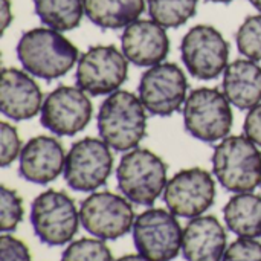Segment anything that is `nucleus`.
Masks as SVG:
<instances>
[{
	"mask_svg": "<svg viewBox=\"0 0 261 261\" xmlns=\"http://www.w3.org/2000/svg\"><path fill=\"white\" fill-rule=\"evenodd\" d=\"M17 57L28 73L43 80L64 76L80 60L78 47L50 28L26 31L17 43Z\"/></svg>",
	"mask_w": 261,
	"mask_h": 261,
	"instance_id": "f257e3e1",
	"label": "nucleus"
},
{
	"mask_svg": "<svg viewBox=\"0 0 261 261\" xmlns=\"http://www.w3.org/2000/svg\"><path fill=\"white\" fill-rule=\"evenodd\" d=\"M99 138L116 151H130L147 135V110L132 92L116 90L101 104L98 112Z\"/></svg>",
	"mask_w": 261,
	"mask_h": 261,
	"instance_id": "f03ea898",
	"label": "nucleus"
},
{
	"mask_svg": "<svg viewBox=\"0 0 261 261\" xmlns=\"http://www.w3.org/2000/svg\"><path fill=\"white\" fill-rule=\"evenodd\" d=\"M213 171L231 193H252L261 185V151L246 136H228L216 145Z\"/></svg>",
	"mask_w": 261,
	"mask_h": 261,
	"instance_id": "7ed1b4c3",
	"label": "nucleus"
},
{
	"mask_svg": "<svg viewBox=\"0 0 261 261\" xmlns=\"http://www.w3.org/2000/svg\"><path fill=\"white\" fill-rule=\"evenodd\" d=\"M116 179L125 199L141 206H151L168 184L167 164L151 150L136 147L122 156Z\"/></svg>",
	"mask_w": 261,
	"mask_h": 261,
	"instance_id": "20e7f679",
	"label": "nucleus"
},
{
	"mask_svg": "<svg viewBox=\"0 0 261 261\" xmlns=\"http://www.w3.org/2000/svg\"><path fill=\"white\" fill-rule=\"evenodd\" d=\"M234 115L229 99L216 87L193 90L184 104L185 130L202 142H217L229 136Z\"/></svg>",
	"mask_w": 261,
	"mask_h": 261,
	"instance_id": "39448f33",
	"label": "nucleus"
},
{
	"mask_svg": "<svg viewBox=\"0 0 261 261\" xmlns=\"http://www.w3.org/2000/svg\"><path fill=\"white\" fill-rule=\"evenodd\" d=\"M31 223L38 240L47 246H63L78 232L80 210L66 193L47 190L31 205Z\"/></svg>",
	"mask_w": 261,
	"mask_h": 261,
	"instance_id": "423d86ee",
	"label": "nucleus"
},
{
	"mask_svg": "<svg viewBox=\"0 0 261 261\" xmlns=\"http://www.w3.org/2000/svg\"><path fill=\"white\" fill-rule=\"evenodd\" d=\"M128 60L113 44L89 47L76 63L75 83L90 96L110 95L127 80Z\"/></svg>",
	"mask_w": 261,
	"mask_h": 261,
	"instance_id": "0eeeda50",
	"label": "nucleus"
},
{
	"mask_svg": "<svg viewBox=\"0 0 261 261\" xmlns=\"http://www.w3.org/2000/svg\"><path fill=\"white\" fill-rule=\"evenodd\" d=\"M132 232L138 252L150 261H173L182 252L184 231L171 211L150 208L141 213Z\"/></svg>",
	"mask_w": 261,
	"mask_h": 261,
	"instance_id": "6e6552de",
	"label": "nucleus"
},
{
	"mask_svg": "<svg viewBox=\"0 0 261 261\" xmlns=\"http://www.w3.org/2000/svg\"><path fill=\"white\" fill-rule=\"evenodd\" d=\"M80 220L90 236L101 240H118L133 229L136 217L128 199L99 191L81 202Z\"/></svg>",
	"mask_w": 261,
	"mask_h": 261,
	"instance_id": "1a4fd4ad",
	"label": "nucleus"
},
{
	"mask_svg": "<svg viewBox=\"0 0 261 261\" xmlns=\"http://www.w3.org/2000/svg\"><path fill=\"white\" fill-rule=\"evenodd\" d=\"M113 170V154L110 147L98 138H84L76 141L64 165V180L80 193H90L106 185Z\"/></svg>",
	"mask_w": 261,
	"mask_h": 261,
	"instance_id": "9d476101",
	"label": "nucleus"
},
{
	"mask_svg": "<svg viewBox=\"0 0 261 261\" xmlns=\"http://www.w3.org/2000/svg\"><path fill=\"white\" fill-rule=\"evenodd\" d=\"M180 57L194 78L214 80L229 64V44L214 26L197 24L184 35Z\"/></svg>",
	"mask_w": 261,
	"mask_h": 261,
	"instance_id": "9b49d317",
	"label": "nucleus"
},
{
	"mask_svg": "<svg viewBox=\"0 0 261 261\" xmlns=\"http://www.w3.org/2000/svg\"><path fill=\"white\" fill-rule=\"evenodd\" d=\"M138 92L148 113L165 118L185 104L188 81L176 63H161L142 73Z\"/></svg>",
	"mask_w": 261,
	"mask_h": 261,
	"instance_id": "f8f14e48",
	"label": "nucleus"
},
{
	"mask_svg": "<svg viewBox=\"0 0 261 261\" xmlns=\"http://www.w3.org/2000/svg\"><path fill=\"white\" fill-rule=\"evenodd\" d=\"M93 106L78 86H60L43 101L40 121L57 136H73L83 132L92 119Z\"/></svg>",
	"mask_w": 261,
	"mask_h": 261,
	"instance_id": "ddd939ff",
	"label": "nucleus"
},
{
	"mask_svg": "<svg viewBox=\"0 0 261 261\" xmlns=\"http://www.w3.org/2000/svg\"><path fill=\"white\" fill-rule=\"evenodd\" d=\"M216 200V184L203 168L177 171L167 184L164 202L176 217L194 219L208 211Z\"/></svg>",
	"mask_w": 261,
	"mask_h": 261,
	"instance_id": "4468645a",
	"label": "nucleus"
},
{
	"mask_svg": "<svg viewBox=\"0 0 261 261\" xmlns=\"http://www.w3.org/2000/svg\"><path fill=\"white\" fill-rule=\"evenodd\" d=\"M66 153L63 144L52 136H35L21 148L18 158L20 176L37 185H47L64 173Z\"/></svg>",
	"mask_w": 261,
	"mask_h": 261,
	"instance_id": "2eb2a0df",
	"label": "nucleus"
},
{
	"mask_svg": "<svg viewBox=\"0 0 261 261\" xmlns=\"http://www.w3.org/2000/svg\"><path fill=\"white\" fill-rule=\"evenodd\" d=\"M121 50L130 63L151 67L164 63L170 52V40L165 28L154 20H136L124 29Z\"/></svg>",
	"mask_w": 261,
	"mask_h": 261,
	"instance_id": "dca6fc26",
	"label": "nucleus"
},
{
	"mask_svg": "<svg viewBox=\"0 0 261 261\" xmlns=\"http://www.w3.org/2000/svg\"><path fill=\"white\" fill-rule=\"evenodd\" d=\"M43 93L31 73L5 67L0 81V110L12 121H26L41 112Z\"/></svg>",
	"mask_w": 261,
	"mask_h": 261,
	"instance_id": "f3484780",
	"label": "nucleus"
},
{
	"mask_svg": "<svg viewBox=\"0 0 261 261\" xmlns=\"http://www.w3.org/2000/svg\"><path fill=\"white\" fill-rule=\"evenodd\" d=\"M226 252V232L214 216L190 219L184 229L182 255L187 261H222Z\"/></svg>",
	"mask_w": 261,
	"mask_h": 261,
	"instance_id": "a211bd4d",
	"label": "nucleus"
},
{
	"mask_svg": "<svg viewBox=\"0 0 261 261\" xmlns=\"http://www.w3.org/2000/svg\"><path fill=\"white\" fill-rule=\"evenodd\" d=\"M223 93L232 106L251 110L261 102V66L249 58H239L223 72Z\"/></svg>",
	"mask_w": 261,
	"mask_h": 261,
	"instance_id": "6ab92c4d",
	"label": "nucleus"
},
{
	"mask_svg": "<svg viewBox=\"0 0 261 261\" xmlns=\"http://www.w3.org/2000/svg\"><path fill=\"white\" fill-rule=\"evenodd\" d=\"M86 17L101 29H121L139 20L145 0H83Z\"/></svg>",
	"mask_w": 261,
	"mask_h": 261,
	"instance_id": "aec40b11",
	"label": "nucleus"
},
{
	"mask_svg": "<svg viewBox=\"0 0 261 261\" xmlns=\"http://www.w3.org/2000/svg\"><path fill=\"white\" fill-rule=\"evenodd\" d=\"M223 219L231 232L243 239L261 237V196L239 193L223 208Z\"/></svg>",
	"mask_w": 261,
	"mask_h": 261,
	"instance_id": "412c9836",
	"label": "nucleus"
},
{
	"mask_svg": "<svg viewBox=\"0 0 261 261\" xmlns=\"http://www.w3.org/2000/svg\"><path fill=\"white\" fill-rule=\"evenodd\" d=\"M34 8L41 23L60 32L78 28L84 15L83 0H34Z\"/></svg>",
	"mask_w": 261,
	"mask_h": 261,
	"instance_id": "4be33fe9",
	"label": "nucleus"
},
{
	"mask_svg": "<svg viewBox=\"0 0 261 261\" xmlns=\"http://www.w3.org/2000/svg\"><path fill=\"white\" fill-rule=\"evenodd\" d=\"M199 0H148L151 20L164 28H179L197 12Z\"/></svg>",
	"mask_w": 261,
	"mask_h": 261,
	"instance_id": "5701e85b",
	"label": "nucleus"
},
{
	"mask_svg": "<svg viewBox=\"0 0 261 261\" xmlns=\"http://www.w3.org/2000/svg\"><path fill=\"white\" fill-rule=\"evenodd\" d=\"M60 261H113V255L104 240L80 239L64 249Z\"/></svg>",
	"mask_w": 261,
	"mask_h": 261,
	"instance_id": "b1692460",
	"label": "nucleus"
},
{
	"mask_svg": "<svg viewBox=\"0 0 261 261\" xmlns=\"http://www.w3.org/2000/svg\"><path fill=\"white\" fill-rule=\"evenodd\" d=\"M236 43L242 55L261 61V14L245 18L236 34Z\"/></svg>",
	"mask_w": 261,
	"mask_h": 261,
	"instance_id": "393cba45",
	"label": "nucleus"
},
{
	"mask_svg": "<svg viewBox=\"0 0 261 261\" xmlns=\"http://www.w3.org/2000/svg\"><path fill=\"white\" fill-rule=\"evenodd\" d=\"M23 200L17 191L9 190L8 187H0V231L3 234L12 232L17 229L23 220Z\"/></svg>",
	"mask_w": 261,
	"mask_h": 261,
	"instance_id": "a878e982",
	"label": "nucleus"
},
{
	"mask_svg": "<svg viewBox=\"0 0 261 261\" xmlns=\"http://www.w3.org/2000/svg\"><path fill=\"white\" fill-rule=\"evenodd\" d=\"M21 153V141L14 125L0 122V167H9Z\"/></svg>",
	"mask_w": 261,
	"mask_h": 261,
	"instance_id": "bb28decb",
	"label": "nucleus"
},
{
	"mask_svg": "<svg viewBox=\"0 0 261 261\" xmlns=\"http://www.w3.org/2000/svg\"><path fill=\"white\" fill-rule=\"evenodd\" d=\"M222 261H261V243L255 239L239 237L226 248Z\"/></svg>",
	"mask_w": 261,
	"mask_h": 261,
	"instance_id": "cd10ccee",
	"label": "nucleus"
},
{
	"mask_svg": "<svg viewBox=\"0 0 261 261\" xmlns=\"http://www.w3.org/2000/svg\"><path fill=\"white\" fill-rule=\"evenodd\" d=\"M0 261H32L31 260V254L28 246L9 236V234H3L0 237Z\"/></svg>",
	"mask_w": 261,
	"mask_h": 261,
	"instance_id": "c85d7f7f",
	"label": "nucleus"
},
{
	"mask_svg": "<svg viewBox=\"0 0 261 261\" xmlns=\"http://www.w3.org/2000/svg\"><path fill=\"white\" fill-rule=\"evenodd\" d=\"M243 133L255 145L261 147V102L252 107L246 115L243 124Z\"/></svg>",
	"mask_w": 261,
	"mask_h": 261,
	"instance_id": "c756f323",
	"label": "nucleus"
},
{
	"mask_svg": "<svg viewBox=\"0 0 261 261\" xmlns=\"http://www.w3.org/2000/svg\"><path fill=\"white\" fill-rule=\"evenodd\" d=\"M0 18H2V32H5L8 29L9 23L12 21V9H11L9 0H2V5H0Z\"/></svg>",
	"mask_w": 261,
	"mask_h": 261,
	"instance_id": "7c9ffc66",
	"label": "nucleus"
},
{
	"mask_svg": "<svg viewBox=\"0 0 261 261\" xmlns=\"http://www.w3.org/2000/svg\"><path fill=\"white\" fill-rule=\"evenodd\" d=\"M115 261H150L148 258H145L144 255H141V254H128V255H124V257H121V258H118V260Z\"/></svg>",
	"mask_w": 261,
	"mask_h": 261,
	"instance_id": "2f4dec72",
	"label": "nucleus"
},
{
	"mask_svg": "<svg viewBox=\"0 0 261 261\" xmlns=\"http://www.w3.org/2000/svg\"><path fill=\"white\" fill-rule=\"evenodd\" d=\"M249 2H251V5H252L254 8H257L261 12V0H249Z\"/></svg>",
	"mask_w": 261,
	"mask_h": 261,
	"instance_id": "473e14b6",
	"label": "nucleus"
},
{
	"mask_svg": "<svg viewBox=\"0 0 261 261\" xmlns=\"http://www.w3.org/2000/svg\"><path fill=\"white\" fill-rule=\"evenodd\" d=\"M210 2H214V3H229L232 0H210Z\"/></svg>",
	"mask_w": 261,
	"mask_h": 261,
	"instance_id": "72a5a7b5",
	"label": "nucleus"
}]
</instances>
